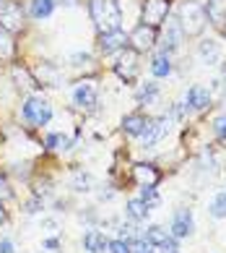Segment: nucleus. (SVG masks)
Masks as SVG:
<instances>
[{"mask_svg": "<svg viewBox=\"0 0 226 253\" xmlns=\"http://www.w3.org/2000/svg\"><path fill=\"white\" fill-rule=\"evenodd\" d=\"M138 60H140V52H135L133 47L120 50L117 60H115V73L125 84H133L135 76H138Z\"/></svg>", "mask_w": 226, "mask_h": 253, "instance_id": "obj_10", "label": "nucleus"}, {"mask_svg": "<svg viewBox=\"0 0 226 253\" xmlns=\"http://www.w3.org/2000/svg\"><path fill=\"white\" fill-rule=\"evenodd\" d=\"M208 214H211L213 219H226V191L216 193L213 199H211V204H208Z\"/></svg>", "mask_w": 226, "mask_h": 253, "instance_id": "obj_30", "label": "nucleus"}, {"mask_svg": "<svg viewBox=\"0 0 226 253\" xmlns=\"http://www.w3.org/2000/svg\"><path fill=\"white\" fill-rule=\"evenodd\" d=\"M91 63V55H86V52H75V55H70V65H75V68H81V65H89Z\"/></svg>", "mask_w": 226, "mask_h": 253, "instance_id": "obj_40", "label": "nucleus"}, {"mask_svg": "<svg viewBox=\"0 0 226 253\" xmlns=\"http://www.w3.org/2000/svg\"><path fill=\"white\" fill-rule=\"evenodd\" d=\"M0 253H16L11 238H3V240H0Z\"/></svg>", "mask_w": 226, "mask_h": 253, "instance_id": "obj_41", "label": "nucleus"}, {"mask_svg": "<svg viewBox=\"0 0 226 253\" xmlns=\"http://www.w3.org/2000/svg\"><path fill=\"white\" fill-rule=\"evenodd\" d=\"M11 79H13V84H16V86L18 89H32V91H39L42 86H39V84H36L34 81V76H32V71H29V65H13V68H11Z\"/></svg>", "mask_w": 226, "mask_h": 253, "instance_id": "obj_21", "label": "nucleus"}, {"mask_svg": "<svg viewBox=\"0 0 226 253\" xmlns=\"http://www.w3.org/2000/svg\"><path fill=\"white\" fill-rule=\"evenodd\" d=\"M68 185L75 193H91L94 188H97V180H94V175L86 172V170H73Z\"/></svg>", "mask_w": 226, "mask_h": 253, "instance_id": "obj_22", "label": "nucleus"}, {"mask_svg": "<svg viewBox=\"0 0 226 253\" xmlns=\"http://www.w3.org/2000/svg\"><path fill=\"white\" fill-rule=\"evenodd\" d=\"M11 172H13L16 177H21V180L29 183V175H32V170H29V162H24V165H21V162H16Z\"/></svg>", "mask_w": 226, "mask_h": 253, "instance_id": "obj_39", "label": "nucleus"}, {"mask_svg": "<svg viewBox=\"0 0 226 253\" xmlns=\"http://www.w3.org/2000/svg\"><path fill=\"white\" fill-rule=\"evenodd\" d=\"M211 130H213L216 141L226 146V112H224V115H216V118H213V123H211Z\"/></svg>", "mask_w": 226, "mask_h": 253, "instance_id": "obj_33", "label": "nucleus"}, {"mask_svg": "<svg viewBox=\"0 0 226 253\" xmlns=\"http://www.w3.org/2000/svg\"><path fill=\"white\" fill-rule=\"evenodd\" d=\"M78 0H55V5H75Z\"/></svg>", "mask_w": 226, "mask_h": 253, "instance_id": "obj_45", "label": "nucleus"}, {"mask_svg": "<svg viewBox=\"0 0 226 253\" xmlns=\"http://www.w3.org/2000/svg\"><path fill=\"white\" fill-rule=\"evenodd\" d=\"M130 180H133L138 188L140 185H159L164 180V172L159 170L156 162H133L130 165Z\"/></svg>", "mask_w": 226, "mask_h": 253, "instance_id": "obj_7", "label": "nucleus"}, {"mask_svg": "<svg viewBox=\"0 0 226 253\" xmlns=\"http://www.w3.org/2000/svg\"><path fill=\"white\" fill-rule=\"evenodd\" d=\"M52 115H55L52 102L44 99L42 94H29L21 102V118H24V123L29 128L42 130L44 126L52 123Z\"/></svg>", "mask_w": 226, "mask_h": 253, "instance_id": "obj_1", "label": "nucleus"}, {"mask_svg": "<svg viewBox=\"0 0 226 253\" xmlns=\"http://www.w3.org/2000/svg\"><path fill=\"white\" fill-rule=\"evenodd\" d=\"M177 21H180L185 37H200L205 24H208V16H205V5L195 3V0H185L177 11Z\"/></svg>", "mask_w": 226, "mask_h": 253, "instance_id": "obj_3", "label": "nucleus"}, {"mask_svg": "<svg viewBox=\"0 0 226 253\" xmlns=\"http://www.w3.org/2000/svg\"><path fill=\"white\" fill-rule=\"evenodd\" d=\"M16 199V188H13V183H11V177H8L5 172H0V201H13Z\"/></svg>", "mask_w": 226, "mask_h": 253, "instance_id": "obj_32", "label": "nucleus"}, {"mask_svg": "<svg viewBox=\"0 0 226 253\" xmlns=\"http://www.w3.org/2000/svg\"><path fill=\"white\" fill-rule=\"evenodd\" d=\"M75 146V138L60 133V130H50V133H44L42 138V149L47 154H55V152H70Z\"/></svg>", "mask_w": 226, "mask_h": 253, "instance_id": "obj_16", "label": "nucleus"}, {"mask_svg": "<svg viewBox=\"0 0 226 253\" xmlns=\"http://www.w3.org/2000/svg\"><path fill=\"white\" fill-rule=\"evenodd\" d=\"M151 211H154V209H151L146 201H140L138 196H135V199H128V201H125V217H128L130 222H135V224H143V222L151 217Z\"/></svg>", "mask_w": 226, "mask_h": 253, "instance_id": "obj_20", "label": "nucleus"}, {"mask_svg": "<svg viewBox=\"0 0 226 253\" xmlns=\"http://www.w3.org/2000/svg\"><path fill=\"white\" fill-rule=\"evenodd\" d=\"M211 102H213V94H211L208 86H203V84H193V86L185 91V105H187V110H190V112L208 110Z\"/></svg>", "mask_w": 226, "mask_h": 253, "instance_id": "obj_13", "label": "nucleus"}, {"mask_svg": "<svg viewBox=\"0 0 226 253\" xmlns=\"http://www.w3.org/2000/svg\"><path fill=\"white\" fill-rule=\"evenodd\" d=\"M81 246H83V251H86V253H107L109 238L101 230L89 227L86 232H83V238H81Z\"/></svg>", "mask_w": 226, "mask_h": 253, "instance_id": "obj_17", "label": "nucleus"}, {"mask_svg": "<svg viewBox=\"0 0 226 253\" xmlns=\"http://www.w3.org/2000/svg\"><path fill=\"white\" fill-rule=\"evenodd\" d=\"M177 251H180V240L172 238V235H169L161 246H156V253H177Z\"/></svg>", "mask_w": 226, "mask_h": 253, "instance_id": "obj_37", "label": "nucleus"}, {"mask_svg": "<svg viewBox=\"0 0 226 253\" xmlns=\"http://www.w3.org/2000/svg\"><path fill=\"white\" fill-rule=\"evenodd\" d=\"M112 196H115V191H101V193H99V201H109Z\"/></svg>", "mask_w": 226, "mask_h": 253, "instance_id": "obj_44", "label": "nucleus"}, {"mask_svg": "<svg viewBox=\"0 0 226 253\" xmlns=\"http://www.w3.org/2000/svg\"><path fill=\"white\" fill-rule=\"evenodd\" d=\"M151 73H154V79H166L172 76V60H169L166 52H159L154 60H151Z\"/></svg>", "mask_w": 226, "mask_h": 253, "instance_id": "obj_26", "label": "nucleus"}, {"mask_svg": "<svg viewBox=\"0 0 226 253\" xmlns=\"http://www.w3.org/2000/svg\"><path fill=\"white\" fill-rule=\"evenodd\" d=\"M16 55V42H13V34L5 32L0 26V60H11Z\"/></svg>", "mask_w": 226, "mask_h": 253, "instance_id": "obj_27", "label": "nucleus"}, {"mask_svg": "<svg viewBox=\"0 0 226 253\" xmlns=\"http://www.w3.org/2000/svg\"><path fill=\"white\" fill-rule=\"evenodd\" d=\"M21 211H24V214H29V217H32V214L44 211V199H42V196H34V193H32L29 199L21 204Z\"/></svg>", "mask_w": 226, "mask_h": 253, "instance_id": "obj_31", "label": "nucleus"}, {"mask_svg": "<svg viewBox=\"0 0 226 253\" xmlns=\"http://www.w3.org/2000/svg\"><path fill=\"white\" fill-rule=\"evenodd\" d=\"M159 94H161V89H159V84H156V81H146V84H140V86L135 89V102H138V107H148V105H154V102L159 99Z\"/></svg>", "mask_w": 226, "mask_h": 253, "instance_id": "obj_23", "label": "nucleus"}, {"mask_svg": "<svg viewBox=\"0 0 226 253\" xmlns=\"http://www.w3.org/2000/svg\"><path fill=\"white\" fill-rule=\"evenodd\" d=\"M42 248H44L47 253H60V251H63V240H60V238H44V240H42Z\"/></svg>", "mask_w": 226, "mask_h": 253, "instance_id": "obj_38", "label": "nucleus"}, {"mask_svg": "<svg viewBox=\"0 0 226 253\" xmlns=\"http://www.w3.org/2000/svg\"><path fill=\"white\" fill-rule=\"evenodd\" d=\"M70 99H73V107L75 110L94 112V110H97V105H99V86H97V81H91V79L78 81L73 86V91H70Z\"/></svg>", "mask_w": 226, "mask_h": 253, "instance_id": "obj_4", "label": "nucleus"}, {"mask_svg": "<svg viewBox=\"0 0 226 253\" xmlns=\"http://www.w3.org/2000/svg\"><path fill=\"white\" fill-rule=\"evenodd\" d=\"M185 40V32H182V26L177 18H166V32H164V44H161V52H174V50H180V44Z\"/></svg>", "mask_w": 226, "mask_h": 253, "instance_id": "obj_18", "label": "nucleus"}, {"mask_svg": "<svg viewBox=\"0 0 226 253\" xmlns=\"http://www.w3.org/2000/svg\"><path fill=\"white\" fill-rule=\"evenodd\" d=\"M156 40H159V29L146 26V24H138L135 29L128 34V47H133L135 52H146L156 44Z\"/></svg>", "mask_w": 226, "mask_h": 253, "instance_id": "obj_12", "label": "nucleus"}, {"mask_svg": "<svg viewBox=\"0 0 226 253\" xmlns=\"http://www.w3.org/2000/svg\"><path fill=\"white\" fill-rule=\"evenodd\" d=\"M55 11V0H32L29 3V16L34 21H42V18H50Z\"/></svg>", "mask_w": 226, "mask_h": 253, "instance_id": "obj_25", "label": "nucleus"}, {"mask_svg": "<svg viewBox=\"0 0 226 253\" xmlns=\"http://www.w3.org/2000/svg\"><path fill=\"white\" fill-rule=\"evenodd\" d=\"M130 246H133V253H156V248L151 246V243H148L143 235H138L133 243H130Z\"/></svg>", "mask_w": 226, "mask_h": 253, "instance_id": "obj_36", "label": "nucleus"}, {"mask_svg": "<svg viewBox=\"0 0 226 253\" xmlns=\"http://www.w3.org/2000/svg\"><path fill=\"white\" fill-rule=\"evenodd\" d=\"M221 79H224V86H226V63L221 65Z\"/></svg>", "mask_w": 226, "mask_h": 253, "instance_id": "obj_46", "label": "nucleus"}, {"mask_svg": "<svg viewBox=\"0 0 226 253\" xmlns=\"http://www.w3.org/2000/svg\"><path fill=\"white\" fill-rule=\"evenodd\" d=\"M24 8L16 3V0H3L0 3V26L11 34H18L24 29Z\"/></svg>", "mask_w": 226, "mask_h": 253, "instance_id": "obj_9", "label": "nucleus"}, {"mask_svg": "<svg viewBox=\"0 0 226 253\" xmlns=\"http://www.w3.org/2000/svg\"><path fill=\"white\" fill-rule=\"evenodd\" d=\"M29 71H32V76L34 81L39 84V86H50V89H58L65 84V76H63V68L58 63H52V60H36L34 65H29Z\"/></svg>", "mask_w": 226, "mask_h": 253, "instance_id": "obj_5", "label": "nucleus"}, {"mask_svg": "<svg viewBox=\"0 0 226 253\" xmlns=\"http://www.w3.org/2000/svg\"><path fill=\"white\" fill-rule=\"evenodd\" d=\"M169 126H172L169 115H156V118H151L148 126H146V130H143V136L138 138V141H140V149H156V146L169 136Z\"/></svg>", "mask_w": 226, "mask_h": 253, "instance_id": "obj_6", "label": "nucleus"}, {"mask_svg": "<svg viewBox=\"0 0 226 253\" xmlns=\"http://www.w3.org/2000/svg\"><path fill=\"white\" fill-rule=\"evenodd\" d=\"M143 238L151 243V246H161V243L169 238V230L166 227H161V224H148V227L143 230Z\"/></svg>", "mask_w": 226, "mask_h": 253, "instance_id": "obj_28", "label": "nucleus"}, {"mask_svg": "<svg viewBox=\"0 0 226 253\" xmlns=\"http://www.w3.org/2000/svg\"><path fill=\"white\" fill-rule=\"evenodd\" d=\"M205 16H208V21L213 26L226 29V8L221 5V0H208V5H205Z\"/></svg>", "mask_w": 226, "mask_h": 253, "instance_id": "obj_24", "label": "nucleus"}, {"mask_svg": "<svg viewBox=\"0 0 226 253\" xmlns=\"http://www.w3.org/2000/svg\"><path fill=\"white\" fill-rule=\"evenodd\" d=\"M128 47V34L122 29H112V32H101L99 34V50L101 55H112Z\"/></svg>", "mask_w": 226, "mask_h": 253, "instance_id": "obj_15", "label": "nucleus"}, {"mask_svg": "<svg viewBox=\"0 0 226 253\" xmlns=\"http://www.w3.org/2000/svg\"><path fill=\"white\" fill-rule=\"evenodd\" d=\"M42 227L44 230H58V219H42Z\"/></svg>", "mask_w": 226, "mask_h": 253, "instance_id": "obj_43", "label": "nucleus"}, {"mask_svg": "<svg viewBox=\"0 0 226 253\" xmlns=\"http://www.w3.org/2000/svg\"><path fill=\"white\" fill-rule=\"evenodd\" d=\"M107 253H133V246H130L128 240H122V238H112Z\"/></svg>", "mask_w": 226, "mask_h": 253, "instance_id": "obj_35", "label": "nucleus"}, {"mask_svg": "<svg viewBox=\"0 0 226 253\" xmlns=\"http://www.w3.org/2000/svg\"><path fill=\"white\" fill-rule=\"evenodd\" d=\"M187 112H190V110H187L185 102H174V105L169 107L166 115H169V120H172V123H182V120L187 118Z\"/></svg>", "mask_w": 226, "mask_h": 253, "instance_id": "obj_34", "label": "nucleus"}, {"mask_svg": "<svg viewBox=\"0 0 226 253\" xmlns=\"http://www.w3.org/2000/svg\"><path fill=\"white\" fill-rule=\"evenodd\" d=\"M177 253H182V251H177Z\"/></svg>", "mask_w": 226, "mask_h": 253, "instance_id": "obj_47", "label": "nucleus"}, {"mask_svg": "<svg viewBox=\"0 0 226 253\" xmlns=\"http://www.w3.org/2000/svg\"><path fill=\"white\" fill-rule=\"evenodd\" d=\"M138 199L146 201L151 209H156L159 204H161V193H159V185H140L138 188Z\"/></svg>", "mask_w": 226, "mask_h": 253, "instance_id": "obj_29", "label": "nucleus"}, {"mask_svg": "<svg viewBox=\"0 0 226 253\" xmlns=\"http://www.w3.org/2000/svg\"><path fill=\"white\" fill-rule=\"evenodd\" d=\"M89 13H91V21L97 24L99 34L122 29V11L117 0H89Z\"/></svg>", "mask_w": 226, "mask_h": 253, "instance_id": "obj_2", "label": "nucleus"}, {"mask_svg": "<svg viewBox=\"0 0 226 253\" xmlns=\"http://www.w3.org/2000/svg\"><path fill=\"white\" fill-rule=\"evenodd\" d=\"M169 235L177 238V240H187L195 235V219H193V211L180 206V209H174L172 214V222H169Z\"/></svg>", "mask_w": 226, "mask_h": 253, "instance_id": "obj_8", "label": "nucleus"}, {"mask_svg": "<svg viewBox=\"0 0 226 253\" xmlns=\"http://www.w3.org/2000/svg\"><path fill=\"white\" fill-rule=\"evenodd\" d=\"M166 18H169V0H146V3H143L140 24L159 29L161 24H166Z\"/></svg>", "mask_w": 226, "mask_h": 253, "instance_id": "obj_11", "label": "nucleus"}, {"mask_svg": "<svg viewBox=\"0 0 226 253\" xmlns=\"http://www.w3.org/2000/svg\"><path fill=\"white\" fill-rule=\"evenodd\" d=\"M197 55H200V60L205 65H216V63H221V58H224V47H221L219 40L205 37V40L197 44Z\"/></svg>", "mask_w": 226, "mask_h": 253, "instance_id": "obj_19", "label": "nucleus"}, {"mask_svg": "<svg viewBox=\"0 0 226 253\" xmlns=\"http://www.w3.org/2000/svg\"><path fill=\"white\" fill-rule=\"evenodd\" d=\"M8 219H11V214H8V209H5V204L0 201V227H3V224H8Z\"/></svg>", "mask_w": 226, "mask_h": 253, "instance_id": "obj_42", "label": "nucleus"}, {"mask_svg": "<svg viewBox=\"0 0 226 253\" xmlns=\"http://www.w3.org/2000/svg\"><path fill=\"white\" fill-rule=\"evenodd\" d=\"M148 120H151V115H146V112H140V110L128 112V115L122 118V123H120V130L128 138H140L143 130H146V126H148Z\"/></svg>", "mask_w": 226, "mask_h": 253, "instance_id": "obj_14", "label": "nucleus"}]
</instances>
